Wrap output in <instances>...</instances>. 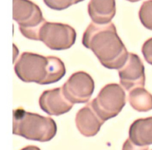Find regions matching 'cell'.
<instances>
[{"label": "cell", "mask_w": 152, "mask_h": 150, "mask_svg": "<svg viewBox=\"0 0 152 150\" xmlns=\"http://www.w3.org/2000/svg\"><path fill=\"white\" fill-rule=\"evenodd\" d=\"M82 42L108 69H120L129 57V53L111 22L104 25L91 22L83 34Z\"/></svg>", "instance_id": "1"}, {"label": "cell", "mask_w": 152, "mask_h": 150, "mask_svg": "<svg viewBox=\"0 0 152 150\" xmlns=\"http://www.w3.org/2000/svg\"><path fill=\"white\" fill-rule=\"evenodd\" d=\"M15 73L25 83L48 85L59 81L66 74L65 64L59 58L24 52L16 62Z\"/></svg>", "instance_id": "2"}, {"label": "cell", "mask_w": 152, "mask_h": 150, "mask_svg": "<svg viewBox=\"0 0 152 150\" xmlns=\"http://www.w3.org/2000/svg\"><path fill=\"white\" fill-rule=\"evenodd\" d=\"M13 133L30 140L47 142L56 134V123L51 117L26 111L22 108L13 111Z\"/></svg>", "instance_id": "3"}, {"label": "cell", "mask_w": 152, "mask_h": 150, "mask_svg": "<svg viewBox=\"0 0 152 150\" xmlns=\"http://www.w3.org/2000/svg\"><path fill=\"white\" fill-rule=\"evenodd\" d=\"M13 19L24 37L39 40L40 28L46 20L37 4L30 0H13Z\"/></svg>", "instance_id": "4"}, {"label": "cell", "mask_w": 152, "mask_h": 150, "mask_svg": "<svg viewBox=\"0 0 152 150\" xmlns=\"http://www.w3.org/2000/svg\"><path fill=\"white\" fill-rule=\"evenodd\" d=\"M91 103L98 116L105 122L118 115L126 105V92L119 84L110 83L101 89Z\"/></svg>", "instance_id": "5"}, {"label": "cell", "mask_w": 152, "mask_h": 150, "mask_svg": "<svg viewBox=\"0 0 152 150\" xmlns=\"http://www.w3.org/2000/svg\"><path fill=\"white\" fill-rule=\"evenodd\" d=\"M77 33L69 25L46 21L40 28L39 40L48 48L54 50H62L74 45Z\"/></svg>", "instance_id": "6"}, {"label": "cell", "mask_w": 152, "mask_h": 150, "mask_svg": "<svg viewBox=\"0 0 152 150\" xmlns=\"http://www.w3.org/2000/svg\"><path fill=\"white\" fill-rule=\"evenodd\" d=\"M94 87V81L90 74L84 71H77L68 78L62 88L65 97L74 104L88 102Z\"/></svg>", "instance_id": "7"}, {"label": "cell", "mask_w": 152, "mask_h": 150, "mask_svg": "<svg viewBox=\"0 0 152 150\" xmlns=\"http://www.w3.org/2000/svg\"><path fill=\"white\" fill-rule=\"evenodd\" d=\"M118 71L120 84L126 91L145 86V67L138 55L129 53L126 64Z\"/></svg>", "instance_id": "8"}, {"label": "cell", "mask_w": 152, "mask_h": 150, "mask_svg": "<svg viewBox=\"0 0 152 150\" xmlns=\"http://www.w3.org/2000/svg\"><path fill=\"white\" fill-rule=\"evenodd\" d=\"M39 106L49 115L59 116L68 112L74 106L62 91V88L46 90L43 91L39 100Z\"/></svg>", "instance_id": "9"}, {"label": "cell", "mask_w": 152, "mask_h": 150, "mask_svg": "<svg viewBox=\"0 0 152 150\" xmlns=\"http://www.w3.org/2000/svg\"><path fill=\"white\" fill-rule=\"evenodd\" d=\"M75 123L81 135L85 137H93L99 132L105 122L98 116L91 103L89 102L77 113Z\"/></svg>", "instance_id": "10"}, {"label": "cell", "mask_w": 152, "mask_h": 150, "mask_svg": "<svg viewBox=\"0 0 152 150\" xmlns=\"http://www.w3.org/2000/svg\"><path fill=\"white\" fill-rule=\"evenodd\" d=\"M88 13L94 23H109L116 14L115 0H90L88 4Z\"/></svg>", "instance_id": "11"}, {"label": "cell", "mask_w": 152, "mask_h": 150, "mask_svg": "<svg viewBox=\"0 0 152 150\" xmlns=\"http://www.w3.org/2000/svg\"><path fill=\"white\" fill-rule=\"evenodd\" d=\"M129 139L134 144L146 146L152 144V117L134 120L129 128Z\"/></svg>", "instance_id": "12"}, {"label": "cell", "mask_w": 152, "mask_h": 150, "mask_svg": "<svg viewBox=\"0 0 152 150\" xmlns=\"http://www.w3.org/2000/svg\"><path fill=\"white\" fill-rule=\"evenodd\" d=\"M128 100L131 106L139 112L152 110V94L144 87H137L130 90Z\"/></svg>", "instance_id": "13"}, {"label": "cell", "mask_w": 152, "mask_h": 150, "mask_svg": "<svg viewBox=\"0 0 152 150\" xmlns=\"http://www.w3.org/2000/svg\"><path fill=\"white\" fill-rule=\"evenodd\" d=\"M141 23L145 28L152 31V0L145 1L139 10Z\"/></svg>", "instance_id": "14"}, {"label": "cell", "mask_w": 152, "mask_h": 150, "mask_svg": "<svg viewBox=\"0 0 152 150\" xmlns=\"http://www.w3.org/2000/svg\"><path fill=\"white\" fill-rule=\"evenodd\" d=\"M45 4L52 10H65L72 4H77L85 0H43Z\"/></svg>", "instance_id": "15"}, {"label": "cell", "mask_w": 152, "mask_h": 150, "mask_svg": "<svg viewBox=\"0 0 152 150\" xmlns=\"http://www.w3.org/2000/svg\"><path fill=\"white\" fill-rule=\"evenodd\" d=\"M142 53L145 61L152 65V37L144 42L142 47Z\"/></svg>", "instance_id": "16"}, {"label": "cell", "mask_w": 152, "mask_h": 150, "mask_svg": "<svg viewBox=\"0 0 152 150\" xmlns=\"http://www.w3.org/2000/svg\"><path fill=\"white\" fill-rule=\"evenodd\" d=\"M122 150H148V146H140L134 143L130 139H127L123 143Z\"/></svg>", "instance_id": "17"}, {"label": "cell", "mask_w": 152, "mask_h": 150, "mask_svg": "<svg viewBox=\"0 0 152 150\" xmlns=\"http://www.w3.org/2000/svg\"><path fill=\"white\" fill-rule=\"evenodd\" d=\"M21 150H41L39 147L36 146H27L22 148Z\"/></svg>", "instance_id": "18"}, {"label": "cell", "mask_w": 152, "mask_h": 150, "mask_svg": "<svg viewBox=\"0 0 152 150\" xmlns=\"http://www.w3.org/2000/svg\"><path fill=\"white\" fill-rule=\"evenodd\" d=\"M127 1H131V2H137V1H139L140 0H127Z\"/></svg>", "instance_id": "19"}]
</instances>
